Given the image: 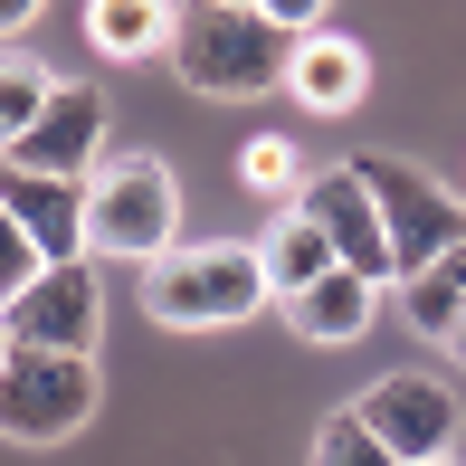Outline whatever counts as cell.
Here are the masks:
<instances>
[{
  "label": "cell",
  "instance_id": "cell-14",
  "mask_svg": "<svg viewBox=\"0 0 466 466\" xmlns=\"http://www.w3.org/2000/svg\"><path fill=\"white\" fill-rule=\"evenodd\" d=\"M258 258H267V286H277V305H286V295H305L314 277H333V267H343V258H333V238L305 219V209H286V219L267 228Z\"/></svg>",
  "mask_w": 466,
  "mask_h": 466
},
{
  "label": "cell",
  "instance_id": "cell-16",
  "mask_svg": "<svg viewBox=\"0 0 466 466\" xmlns=\"http://www.w3.org/2000/svg\"><path fill=\"white\" fill-rule=\"evenodd\" d=\"M57 86H67V76L38 67V57H19V48L0 57V153H19V143H29V124L57 105Z\"/></svg>",
  "mask_w": 466,
  "mask_h": 466
},
{
  "label": "cell",
  "instance_id": "cell-20",
  "mask_svg": "<svg viewBox=\"0 0 466 466\" xmlns=\"http://www.w3.org/2000/svg\"><path fill=\"white\" fill-rule=\"evenodd\" d=\"M267 19H277L286 38H314L324 29V0H267Z\"/></svg>",
  "mask_w": 466,
  "mask_h": 466
},
{
  "label": "cell",
  "instance_id": "cell-21",
  "mask_svg": "<svg viewBox=\"0 0 466 466\" xmlns=\"http://www.w3.org/2000/svg\"><path fill=\"white\" fill-rule=\"evenodd\" d=\"M38 10H48V0H0V38H19V29L38 19Z\"/></svg>",
  "mask_w": 466,
  "mask_h": 466
},
{
  "label": "cell",
  "instance_id": "cell-15",
  "mask_svg": "<svg viewBox=\"0 0 466 466\" xmlns=\"http://www.w3.org/2000/svg\"><path fill=\"white\" fill-rule=\"evenodd\" d=\"M400 314H410L429 343H448V333H457V314H466V248H448L438 267H419V277L400 286Z\"/></svg>",
  "mask_w": 466,
  "mask_h": 466
},
{
  "label": "cell",
  "instance_id": "cell-11",
  "mask_svg": "<svg viewBox=\"0 0 466 466\" xmlns=\"http://www.w3.org/2000/svg\"><path fill=\"white\" fill-rule=\"evenodd\" d=\"M286 96L305 105V115H352V105L371 96V57L352 48V38L314 29V38H295V57H286Z\"/></svg>",
  "mask_w": 466,
  "mask_h": 466
},
{
  "label": "cell",
  "instance_id": "cell-3",
  "mask_svg": "<svg viewBox=\"0 0 466 466\" xmlns=\"http://www.w3.org/2000/svg\"><path fill=\"white\" fill-rule=\"evenodd\" d=\"M181 228V181L162 153H115L86 172V258H143L153 267Z\"/></svg>",
  "mask_w": 466,
  "mask_h": 466
},
{
  "label": "cell",
  "instance_id": "cell-8",
  "mask_svg": "<svg viewBox=\"0 0 466 466\" xmlns=\"http://www.w3.org/2000/svg\"><path fill=\"white\" fill-rule=\"evenodd\" d=\"M19 352H96V324H105V286H96V258H67V267H38V286L19 305H0Z\"/></svg>",
  "mask_w": 466,
  "mask_h": 466
},
{
  "label": "cell",
  "instance_id": "cell-7",
  "mask_svg": "<svg viewBox=\"0 0 466 466\" xmlns=\"http://www.w3.org/2000/svg\"><path fill=\"white\" fill-rule=\"evenodd\" d=\"M295 209H305V219L333 238V258H343L352 277L400 286V258H390V228H380V200H371V181L352 172V162H333V172H305Z\"/></svg>",
  "mask_w": 466,
  "mask_h": 466
},
{
  "label": "cell",
  "instance_id": "cell-1",
  "mask_svg": "<svg viewBox=\"0 0 466 466\" xmlns=\"http://www.w3.org/2000/svg\"><path fill=\"white\" fill-rule=\"evenodd\" d=\"M286 57H295V38H286L267 10L181 0V19H172V67H181L190 96H219V105L267 96V86H286Z\"/></svg>",
  "mask_w": 466,
  "mask_h": 466
},
{
  "label": "cell",
  "instance_id": "cell-6",
  "mask_svg": "<svg viewBox=\"0 0 466 466\" xmlns=\"http://www.w3.org/2000/svg\"><path fill=\"white\" fill-rule=\"evenodd\" d=\"M352 410L371 419V438L380 448H390L400 466H429V457H448L457 448V390L448 380H429V371H380L362 400H352Z\"/></svg>",
  "mask_w": 466,
  "mask_h": 466
},
{
  "label": "cell",
  "instance_id": "cell-4",
  "mask_svg": "<svg viewBox=\"0 0 466 466\" xmlns=\"http://www.w3.org/2000/svg\"><path fill=\"white\" fill-rule=\"evenodd\" d=\"M105 380H96V352H19L0 362V438L10 448H57L96 419Z\"/></svg>",
  "mask_w": 466,
  "mask_h": 466
},
{
  "label": "cell",
  "instance_id": "cell-17",
  "mask_svg": "<svg viewBox=\"0 0 466 466\" xmlns=\"http://www.w3.org/2000/svg\"><path fill=\"white\" fill-rule=\"evenodd\" d=\"M238 181L258 200H286V190H305V162H295L286 134H258V143H238Z\"/></svg>",
  "mask_w": 466,
  "mask_h": 466
},
{
  "label": "cell",
  "instance_id": "cell-9",
  "mask_svg": "<svg viewBox=\"0 0 466 466\" xmlns=\"http://www.w3.org/2000/svg\"><path fill=\"white\" fill-rule=\"evenodd\" d=\"M96 153H105V96L67 76V86H57V105L29 124V143H19V153H0V162H19V172H48V181H86Z\"/></svg>",
  "mask_w": 466,
  "mask_h": 466
},
{
  "label": "cell",
  "instance_id": "cell-12",
  "mask_svg": "<svg viewBox=\"0 0 466 466\" xmlns=\"http://www.w3.org/2000/svg\"><path fill=\"white\" fill-rule=\"evenodd\" d=\"M371 277H352V267H333V277H314L305 295H286V324L305 333V343H352V333H371Z\"/></svg>",
  "mask_w": 466,
  "mask_h": 466
},
{
  "label": "cell",
  "instance_id": "cell-5",
  "mask_svg": "<svg viewBox=\"0 0 466 466\" xmlns=\"http://www.w3.org/2000/svg\"><path fill=\"white\" fill-rule=\"evenodd\" d=\"M352 172H362L371 200H380V228H390L400 286H410L419 267H438L448 248H466V200H448L419 162H400V153H352Z\"/></svg>",
  "mask_w": 466,
  "mask_h": 466
},
{
  "label": "cell",
  "instance_id": "cell-18",
  "mask_svg": "<svg viewBox=\"0 0 466 466\" xmlns=\"http://www.w3.org/2000/svg\"><path fill=\"white\" fill-rule=\"evenodd\" d=\"M314 466H400V457L371 438V419H362V410H333L324 429H314Z\"/></svg>",
  "mask_w": 466,
  "mask_h": 466
},
{
  "label": "cell",
  "instance_id": "cell-19",
  "mask_svg": "<svg viewBox=\"0 0 466 466\" xmlns=\"http://www.w3.org/2000/svg\"><path fill=\"white\" fill-rule=\"evenodd\" d=\"M38 267H48V258L29 248V228H19L10 209H0V305H19V295L38 286Z\"/></svg>",
  "mask_w": 466,
  "mask_h": 466
},
{
  "label": "cell",
  "instance_id": "cell-22",
  "mask_svg": "<svg viewBox=\"0 0 466 466\" xmlns=\"http://www.w3.org/2000/svg\"><path fill=\"white\" fill-rule=\"evenodd\" d=\"M448 352H457V362H466V314H457V333H448Z\"/></svg>",
  "mask_w": 466,
  "mask_h": 466
},
{
  "label": "cell",
  "instance_id": "cell-13",
  "mask_svg": "<svg viewBox=\"0 0 466 466\" xmlns=\"http://www.w3.org/2000/svg\"><path fill=\"white\" fill-rule=\"evenodd\" d=\"M172 19L181 0H86L96 57H172Z\"/></svg>",
  "mask_w": 466,
  "mask_h": 466
},
{
  "label": "cell",
  "instance_id": "cell-2",
  "mask_svg": "<svg viewBox=\"0 0 466 466\" xmlns=\"http://www.w3.org/2000/svg\"><path fill=\"white\" fill-rule=\"evenodd\" d=\"M267 258L238 238H200V248H162L143 267V314L172 333H219V324H248L267 305Z\"/></svg>",
  "mask_w": 466,
  "mask_h": 466
},
{
  "label": "cell",
  "instance_id": "cell-24",
  "mask_svg": "<svg viewBox=\"0 0 466 466\" xmlns=\"http://www.w3.org/2000/svg\"><path fill=\"white\" fill-rule=\"evenodd\" d=\"M0 362H10V324H0Z\"/></svg>",
  "mask_w": 466,
  "mask_h": 466
},
{
  "label": "cell",
  "instance_id": "cell-10",
  "mask_svg": "<svg viewBox=\"0 0 466 466\" xmlns=\"http://www.w3.org/2000/svg\"><path fill=\"white\" fill-rule=\"evenodd\" d=\"M0 209L29 228V248H38L48 267L86 258V181H48V172H19V162H0Z\"/></svg>",
  "mask_w": 466,
  "mask_h": 466
},
{
  "label": "cell",
  "instance_id": "cell-23",
  "mask_svg": "<svg viewBox=\"0 0 466 466\" xmlns=\"http://www.w3.org/2000/svg\"><path fill=\"white\" fill-rule=\"evenodd\" d=\"M228 10H267V0H228Z\"/></svg>",
  "mask_w": 466,
  "mask_h": 466
},
{
  "label": "cell",
  "instance_id": "cell-25",
  "mask_svg": "<svg viewBox=\"0 0 466 466\" xmlns=\"http://www.w3.org/2000/svg\"><path fill=\"white\" fill-rule=\"evenodd\" d=\"M429 466H457V457H429Z\"/></svg>",
  "mask_w": 466,
  "mask_h": 466
}]
</instances>
